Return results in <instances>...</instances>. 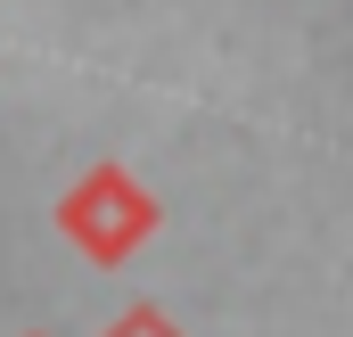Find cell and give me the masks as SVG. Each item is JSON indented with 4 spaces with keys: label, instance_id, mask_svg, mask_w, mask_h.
<instances>
[{
    "label": "cell",
    "instance_id": "7a4b0ae2",
    "mask_svg": "<svg viewBox=\"0 0 353 337\" xmlns=\"http://www.w3.org/2000/svg\"><path fill=\"white\" fill-rule=\"evenodd\" d=\"M115 337H173V329H165L157 313H132V321H123V329H115Z\"/></svg>",
    "mask_w": 353,
    "mask_h": 337
},
{
    "label": "cell",
    "instance_id": "6da1fadb",
    "mask_svg": "<svg viewBox=\"0 0 353 337\" xmlns=\"http://www.w3.org/2000/svg\"><path fill=\"white\" fill-rule=\"evenodd\" d=\"M66 231H74V239H83L99 263H115V255H123L132 239H140V231H148V206H140V198H132L115 173H99L83 198L66 206Z\"/></svg>",
    "mask_w": 353,
    "mask_h": 337
}]
</instances>
